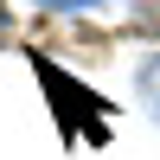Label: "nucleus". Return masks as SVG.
Returning <instances> with one entry per match:
<instances>
[{"label": "nucleus", "instance_id": "nucleus-1", "mask_svg": "<svg viewBox=\"0 0 160 160\" xmlns=\"http://www.w3.org/2000/svg\"><path fill=\"white\" fill-rule=\"evenodd\" d=\"M141 90L154 96V115H160V64H148V77H141Z\"/></svg>", "mask_w": 160, "mask_h": 160}]
</instances>
